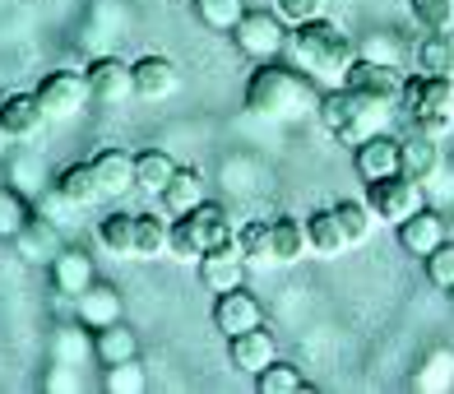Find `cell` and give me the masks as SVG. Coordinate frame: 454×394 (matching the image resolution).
Returning <instances> with one entry per match:
<instances>
[{"mask_svg":"<svg viewBox=\"0 0 454 394\" xmlns=\"http://www.w3.org/2000/svg\"><path fill=\"white\" fill-rule=\"evenodd\" d=\"M60 227L56 223H47L43 214H33L24 227H19V237H14V246H19V256H24L28 264L37 260V264H51V256L60 251Z\"/></svg>","mask_w":454,"mask_h":394,"instance_id":"cell-22","label":"cell"},{"mask_svg":"<svg viewBox=\"0 0 454 394\" xmlns=\"http://www.w3.org/2000/svg\"><path fill=\"white\" fill-rule=\"evenodd\" d=\"M422 75H454V37L450 33H422V43L412 47Z\"/></svg>","mask_w":454,"mask_h":394,"instance_id":"cell-30","label":"cell"},{"mask_svg":"<svg viewBox=\"0 0 454 394\" xmlns=\"http://www.w3.org/2000/svg\"><path fill=\"white\" fill-rule=\"evenodd\" d=\"M274 10L287 19V24H301V19L325 14V0H274Z\"/></svg>","mask_w":454,"mask_h":394,"instance_id":"cell-41","label":"cell"},{"mask_svg":"<svg viewBox=\"0 0 454 394\" xmlns=\"http://www.w3.org/2000/svg\"><path fill=\"white\" fill-rule=\"evenodd\" d=\"M93 358L102 366H112V362H130L139 358V335L126 325V320H116V325H102L93 329Z\"/></svg>","mask_w":454,"mask_h":394,"instance_id":"cell-23","label":"cell"},{"mask_svg":"<svg viewBox=\"0 0 454 394\" xmlns=\"http://www.w3.org/2000/svg\"><path fill=\"white\" fill-rule=\"evenodd\" d=\"M195 269H200V283L209 288V293H232V288L246 283V269L251 264L241 260L237 246H218V251H204L195 260Z\"/></svg>","mask_w":454,"mask_h":394,"instance_id":"cell-14","label":"cell"},{"mask_svg":"<svg viewBox=\"0 0 454 394\" xmlns=\"http://www.w3.org/2000/svg\"><path fill=\"white\" fill-rule=\"evenodd\" d=\"M70 311L84 329H102V325H116L126 306H121V293L112 283H89L79 297H70Z\"/></svg>","mask_w":454,"mask_h":394,"instance_id":"cell-16","label":"cell"},{"mask_svg":"<svg viewBox=\"0 0 454 394\" xmlns=\"http://www.w3.org/2000/svg\"><path fill=\"white\" fill-rule=\"evenodd\" d=\"M366 204H371V214H376L380 223H403L408 214H418L422 209V181H412L403 172H389V177H376V181H366Z\"/></svg>","mask_w":454,"mask_h":394,"instance_id":"cell-6","label":"cell"},{"mask_svg":"<svg viewBox=\"0 0 454 394\" xmlns=\"http://www.w3.org/2000/svg\"><path fill=\"white\" fill-rule=\"evenodd\" d=\"M200 200H209V195H204V177H200L195 168H176V177L168 181V191L158 195V204H162L172 218H176V214H191Z\"/></svg>","mask_w":454,"mask_h":394,"instance_id":"cell-24","label":"cell"},{"mask_svg":"<svg viewBox=\"0 0 454 394\" xmlns=\"http://www.w3.org/2000/svg\"><path fill=\"white\" fill-rule=\"evenodd\" d=\"M43 126H47V112L37 93H10L0 102V135L5 139H33L43 135Z\"/></svg>","mask_w":454,"mask_h":394,"instance_id":"cell-17","label":"cell"},{"mask_svg":"<svg viewBox=\"0 0 454 394\" xmlns=\"http://www.w3.org/2000/svg\"><path fill=\"white\" fill-rule=\"evenodd\" d=\"M98 241L107 246L112 256L135 260V214H107V218H98Z\"/></svg>","mask_w":454,"mask_h":394,"instance_id":"cell-31","label":"cell"},{"mask_svg":"<svg viewBox=\"0 0 454 394\" xmlns=\"http://www.w3.org/2000/svg\"><path fill=\"white\" fill-rule=\"evenodd\" d=\"M399 112L418 135L445 139L454 130V75H408L399 93Z\"/></svg>","mask_w":454,"mask_h":394,"instance_id":"cell-3","label":"cell"},{"mask_svg":"<svg viewBox=\"0 0 454 394\" xmlns=\"http://www.w3.org/2000/svg\"><path fill=\"white\" fill-rule=\"evenodd\" d=\"M441 241H445V218L436 209H427V204L399 223V246L408 256H427V251H436Z\"/></svg>","mask_w":454,"mask_h":394,"instance_id":"cell-20","label":"cell"},{"mask_svg":"<svg viewBox=\"0 0 454 394\" xmlns=\"http://www.w3.org/2000/svg\"><path fill=\"white\" fill-rule=\"evenodd\" d=\"M84 352H93V329H89V339L79 335V329H60V335H56V358H60V362L70 358V366H74Z\"/></svg>","mask_w":454,"mask_h":394,"instance_id":"cell-40","label":"cell"},{"mask_svg":"<svg viewBox=\"0 0 454 394\" xmlns=\"http://www.w3.org/2000/svg\"><path fill=\"white\" fill-rule=\"evenodd\" d=\"M306 241H311V251L325 256V260H334V256L348 251V237H343L334 209H316L311 218H306Z\"/></svg>","mask_w":454,"mask_h":394,"instance_id":"cell-28","label":"cell"},{"mask_svg":"<svg viewBox=\"0 0 454 394\" xmlns=\"http://www.w3.org/2000/svg\"><path fill=\"white\" fill-rule=\"evenodd\" d=\"M89 162H93V177H98L102 200H126L130 191H139V181H135V154L130 149H98Z\"/></svg>","mask_w":454,"mask_h":394,"instance_id":"cell-10","label":"cell"},{"mask_svg":"<svg viewBox=\"0 0 454 394\" xmlns=\"http://www.w3.org/2000/svg\"><path fill=\"white\" fill-rule=\"evenodd\" d=\"M445 293H450V297H454V283H450V288H445Z\"/></svg>","mask_w":454,"mask_h":394,"instance_id":"cell-42","label":"cell"},{"mask_svg":"<svg viewBox=\"0 0 454 394\" xmlns=\"http://www.w3.org/2000/svg\"><path fill=\"white\" fill-rule=\"evenodd\" d=\"M135 256H144V260L168 256V218L135 214Z\"/></svg>","mask_w":454,"mask_h":394,"instance_id":"cell-34","label":"cell"},{"mask_svg":"<svg viewBox=\"0 0 454 394\" xmlns=\"http://www.w3.org/2000/svg\"><path fill=\"white\" fill-rule=\"evenodd\" d=\"M176 218L191 223V232H195V241H200V251H218V246H232V237H237V227L227 223V209H223V204H214V200H200L191 214H176Z\"/></svg>","mask_w":454,"mask_h":394,"instance_id":"cell-19","label":"cell"},{"mask_svg":"<svg viewBox=\"0 0 454 394\" xmlns=\"http://www.w3.org/2000/svg\"><path fill=\"white\" fill-rule=\"evenodd\" d=\"M270 232H274V264H293L311 251V241H306V218L278 214V218H270Z\"/></svg>","mask_w":454,"mask_h":394,"instance_id":"cell-26","label":"cell"},{"mask_svg":"<svg viewBox=\"0 0 454 394\" xmlns=\"http://www.w3.org/2000/svg\"><path fill=\"white\" fill-rule=\"evenodd\" d=\"M399 172L412 177V181H431L441 172V139L418 135V130L408 139H399Z\"/></svg>","mask_w":454,"mask_h":394,"instance_id":"cell-21","label":"cell"},{"mask_svg":"<svg viewBox=\"0 0 454 394\" xmlns=\"http://www.w3.org/2000/svg\"><path fill=\"white\" fill-rule=\"evenodd\" d=\"M107 390H112V394H139V390H144V366H139V358L112 362V366H107Z\"/></svg>","mask_w":454,"mask_h":394,"instance_id":"cell-39","label":"cell"},{"mask_svg":"<svg viewBox=\"0 0 454 394\" xmlns=\"http://www.w3.org/2000/svg\"><path fill=\"white\" fill-rule=\"evenodd\" d=\"M84 79H89V93H93L98 102H107V107H116V102L135 98V75H130V60L98 56V60H89Z\"/></svg>","mask_w":454,"mask_h":394,"instance_id":"cell-9","label":"cell"},{"mask_svg":"<svg viewBox=\"0 0 454 394\" xmlns=\"http://www.w3.org/2000/svg\"><path fill=\"white\" fill-rule=\"evenodd\" d=\"M33 93H37V102H43L47 121L79 116V112L89 107V98H93L84 70H51V75H43V84H37Z\"/></svg>","mask_w":454,"mask_h":394,"instance_id":"cell-8","label":"cell"},{"mask_svg":"<svg viewBox=\"0 0 454 394\" xmlns=\"http://www.w3.org/2000/svg\"><path fill=\"white\" fill-rule=\"evenodd\" d=\"M422 269H427V283L431 288H450L454 283V241L445 237L436 251H427L422 256Z\"/></svg>","mask_w":454,"mask_h":394,"instance_id":"cell-37","label":"cell"},{"mask_svg":"<svg viewBox=\"0 0 454 394\" xmlns=\"http://www.w3.org/2000/svg\"><path fill=\"white\" fill-rule=\"evenodd\" d=\"M385 112H389V102H376V98H366V93H353L348 84L325 89L320 102H316L320 126L334 135L339 144H362L366 135L385 130Z\"/></svg>","mask_w":454,"mask_h":394,"instance_id":"cell-4","label":"cell"},{"mask_svg":"<svg viewBox=\"0 0 454 394\" xmlns=\"http://www.w3.org/2000/svg\"><path fill=\"white\" fill-rule=\"evenodd\" d=\"M251 325H264V311L251 293H241V288H232V293H218L214 302V329L223 339H232L241 335V329H251Z\"/></svg>","mask_w":454,"mask_h":394,"instance_id":"cell-18","label":"cell"},{"mask_svg":"<svg viewBox=\"0 0 454 394\" xmlns=\"http://www.w3.org/2000/svg\"><path fill=\"white\" fill-rule=\"evenodd\" d=\"M403 70H399V60H376V56H353V66L343 70V84L353 89V93H366V98H376V102H389L395 107L399 93H403Z\"/></svg>","mask_w":454,"mask_h":394,"instance_id":"cell-7","label":"cell"},{"mask_svg":"<svg viewBox=\"0 0 454 394\" xmlns=\"http://www.w3.org/2000/svg\"><path fill=\"white\" fill-rule=\"evenodd\" d=\"M232 246L241 251L246 264H274V232H270V223H264V218L241 223L237 237H232Z\"/></svg>","mask_w":454,"mask_h":394,"instance_id":"cell-29","label":"cell"},{"mask_svg":"<svg viewBox=\"0 0 454 394\" xmlns=\"http://www.w3.org/2000/svg\"><path fill=\"white\" fill-rule=\"evenodd\" d=\"M56 195H66L74 209H89V204H98L102 191H98L93 162H70V168H60V177H56Z\"/></svg>","mask_w":454,"mask_h":394,"instance_id":"cell-27","label":"cell"},{"mask_svg":"<svg viewBox=\"0 0 454 394\" xmlns=\"http://www.w3.org/2000/svg\"><path fill=\"white\" fill-rule=\"evenodd\" d=\"M51 288L60 297H79L89 283H98V269H93V256H84L79 246H60L51 256Z\"/></svg>","mask_w":454,"mask_h":394,"instance_id":"cell-15","label":"cell"},{"mask_svg":"<svg viewBox=\"0 0 454 394\" xmlns=\"http://www.w3.org/2000/svg\"><path fill=\"white\" fill-rule=\"evenodd\" d=\"M33 218V209L24 204V195H14V191H0V237H19V227H24Z\"/></svg>","mask_w":454,"mask_h":394,"instance_id":"cell-38","label":"cell"},{"mask_svg":"<svg viewBox=\"0 0 454 394\" xmlns=\"http://www.w3.org/2000/svg\"><path fill=\"white\" fill-rule=\"evenodd\" d=\"M255 390H260V394H297V390H311V385L301 381V371H297L293 362H278V358H274V362L255 376Z\"/></svg>","mask_w":454,"mask_h":394,"instance_id":"cell-36","label":"cell"},{"mask_svg":"<svg viewBox=\"0 0 454 394\" xmlns=\"http://www.w3.org/2000/svg\"><path fill=\"white\" fill-rule=\"evenodd\" d=\"M287 33H293V24L278 14V10H246L241 24L232 28V43L246 60H278L283 47H287Z\"/></svg>","mask_w":454,"mask_h":394,"instance_id":"cell-5","label":"cell"},{"mask_svg":"<svg viewBox=\"0 0 454 394\" xmlns=\"http://www.w3.org/2000/svg\"><path fill=\"white\" fill-rule=\"evenodd\" d=\"M283 56L293 60L297 70H306L311 79H325V84H343V70L353 66V37H348L334 19H301V24H293V33H287V47Z\"/></svg>","mask_w":454,"mask_h":394,"instance_id":"cell-2","label":"cell"},{"mask_svg":"<svg viewBox=\"0 0 454 394\" xmlns=\"http://www.w3.org/2000/svg\"><path fill=\"white\" fill-rule=\"evenodd\" d=\"M274 358H278V339L264 325H251V329H241V335L227 339V362L237 371H246V376H260Z\"/></svg>","mask_w":454,"mask_h":394,"instance_id":"cell-11","label":"cell"},{"mask_svg":"<svg viewBox=\"0 0 454 394\" xmlns=\"http://www.w3.org/2000/svg\"><path fill=\"white\" fill-rule=\"evenodd\" d=\"M320 102L316 79L297 70L293 60H260V70H251L246 79V112H255L264 121H301L311 116Z\"/></svg>","mask_w":454,"mask_h":394,"instance_id":"cell-1","label":"cell"},{"mask_svg":"<svg viewBox=\"0 0 454 394\" xmlns=\"http://www.w3.org/2000/svg\"><path fill=\"white\" fill-rule=\"evenodd\" d=\"M329 209H334V218H339V227H343L348 246H362V241L371 237V227L380 223L376 214H371V204H362V200H339V204H329Z\"/></svg>","mask_w":454,"mask_h":394,"instance_id":"cell-32","label":"cell"},{"mask_svg":"<svg viewBox=\"0 0 454 394\" xmlns=\"http://www.w3.org/2000/svg\"><path fill=\"white\" fill-rule=\"evenodd\" d=\"M251 10L246 0H195V14H200V24L204 28H214V33H232L241 24V14Z\"/></svg>","mask_w":454,"mask_h":394,"instance_id":"cell-33","label":"cell"},{"mask_svg":"<svg viewBox=\"0 0 454 394\" xmlns=\"http://www.w3.org/2000/svg\"><path fill=\"white\" fill-rule=\"evenodd\" d=\"M353 168H357L362 181H376V177L399 172V135L376 130V135H366L362 144H353Z\"/></svg>","mask_w":454,"mask_h":394,"instance_id":"cell-13","label":"cell"},{"mask_svg":"<svg viewBox=\"0 0 454 394\" xmlns=\"http://www.w3.org/2000/svg\"><path fill=\"white\" fill-rule=\"evenodd\" d=\"M130 75H135V98H149V102H158V98H172L176 93V84H181V70H176V60L172 56H139V60H130Z\"/></svg>","mask_w":454,"mask_h":394,"instance_id":"cell-12","label":"cell"},{"mask_svg":"<svg viewBox=\"0 0 454 394\" xmlns=\"http://www.w3.org/2000/svg\"><path fill=\"white\" fill-rule=\"evenodd\" d=\"M176 168H181V162L172 154H162V149L135 154V181H139L144 195H162V191H168V181L176 177Z\"/></svg>","mask_w":454,"mask_h":394,"instance_id":"cell-25","label":"cell"},{"mask_svg":"<svg viewBox=\"0 0 454 394\" xmlns=\"http://www.w3.org/2000/svg\"><path fill=\"white\" fill-rule=\"evenodd\" d=\"M408 14L422 33H450L454 28V0H408Z\"/></svg>","mask_w":454,"mask_h":394,"instance_id":"cell-35","label":"cell"}]
</instances>
